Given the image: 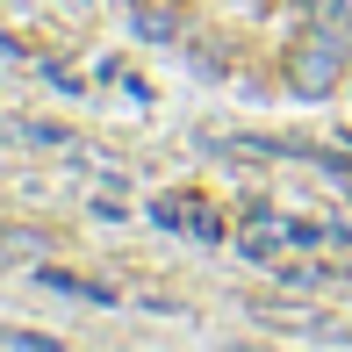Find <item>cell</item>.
Returning a JSON list of instances; mask_svg holds the SVG:
<instances>
[{
    "label": "cell",
    "instance_id": "obj_6",
    "mask_svg": "<svg viewBox=\"0 0 352 352\" xmlns=\"http://www.w3.org/2000/svg\"><path fill=\"white\" fill-rule=\"evenodd\" d=\"M195 237H209V245L223 237V216H216V209H209V201H201V195H195Z\"/></svg>",
    "mask_w": 352,
    "mask_h": 352
},
{
    "label": "cell",
    "instance_id": "obj_1",
    "mask_svg": "<svg viewBox=\"0 0 352 352\" xmlns=\"http://www.w3.org/2000/svg\"><path fill=\"white\" fill-rule=\"evenodd\" d=\"M280 79H287V94H302V101L338 94V79H345V36H338V29L295 36V43H287V58H280Z\"/></svg>",
    "mask_w": 352,
    "mask_h": 352
},
{
    "label": "cell",
    "instance_id": "obj_3",
    "mask_svg": "<svg viewBox=\"0 0 352 352\" xmlns=\"http://www.w3.org/2000/svg\"><path fill=\"white\" fill-rule=\"evenodd\" d=\"M36 280H43V287H58V295H79V302H108V287H101V280H79V274H58V266H43Z\"/></svg>",
    "mask_w": 352,
    "mask_h": 352
},
{
    "label": "cell",
    "instance_id": "obj_4",
    "mask_svg": "<svg viewBox=\"0 0 352 352\" xmlns=\"http://www.w3.org/2000/svg\"><path fill=\"white\" fill-rule=\"evenodd\" d=\"M137 36H144V43H173V36H180V22L158 14V8H137Z\"/></svg>",
    "mask_w": 352,
    "mask_h": 352
},
{
    "label": "cell",
    "instance_id": "obj_5",
    "mask_svg": "<svg viewBox=\"0 0 352 352\" xmlns=\"http://www.w3.org/2000/svg\"><path fill=\"white\" fill-rule=\"evenodd\" d=\"M302 8H309V22H316V29H338V36H345V22H352L345 0H302Z\"/></svg>",
    "mask_w": 352,
    "mask_h": 352
},
{
    "label": "cell",
    "instance_id": "obj_2",
    "mask_svg": "<svg viewBox=\"0 0 352 352\" xmlns=\"http://www.w3.org/2000/svg\"><path fill=\"white\" fill-rule=\"evenodd\" d=\"M151 223H158V230H195V195H166V201H151Z\"/></svg>",
    "mask_w": 352,
    "mask_h": 352
}]
</instances>
